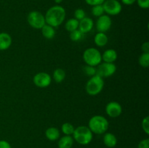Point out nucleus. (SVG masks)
I'll use <instances>...</instances> for the list:
<instances>
[{
  "label": "nucleus",
  "instance_id": "obj_1",
  "mask_svg": "<svg viewBox=\"0 0 149 148\" xmlns=\"http://www.w3.org/2000/svg\"><path fill=\"white\" fill-rule=\"evenodd\" d=\"M66 12L62 6L55 5L48 9L45 15L46 24L49 25L53 28L61 26L65 20Z\"/></svg>",
  "mask_w": 149,
  "mask_h": 148
},
{
  "label": "nucleus",
  "instance_id": "obj_2",
  "mask_svg": "<svg viewBox=\"0 0 149 148\" xmlns=\"http://www.w3.org/2000/svg\"><path fill=\"white\" fill-rule=\"evenodd\" d=\"M109 123L107 119L102 115H94L90 119L88 123V128L93 133L103 134L109 129Z\"/></svg>",
  "mask_w": 149,
  "mask_h": 148
},
{
  "label": "nucleus",
  "instance_id": "obj_3",
  "mask_svg": "<svg viewBox=\"0 0 149 148\" xmlns=\"http://www.w3.org/2000/svg\"><path fill=\"white\" fill-rule=\"evenodd\" d=\"M72 135L74 140L81 145H89L93 138V132L88 126H80L76 128Z\"/></svg>",
  "mask_w": 149,
  "mask_h": 148
},
{
  "label": "nucleus",
  "instance_id": "obj_4",
  "mask_svg": "<svg viewBox=\"0 0 149 148\" xmlns=\"http://www.w3.org/2000/svg\"><path fill=\"white\" fill-rule=\"evenodd\" d=\"M104 86V81L103 78L95 75L90 77V80L86 84V91L90 96H95L100 94Z\"/></svg>",
  "mask_w": 149,
  "mask_h": 148
},
{
  "label": "nucleus",
  "instance_id": "obj_5",
  "mask_svg": "<svg viewBox=\"0 0 149 148\" xmlns=\"http://www.w3.org/2000/svg\"><path fill=\"white\" fill-rule=\"evenodd\" d=\"M83 59L87 65L96 67L102 62V55L98 49L90 47L83 53Z\"/></svg>",
  "mask_w": 149,
  "mask_h": 148
},
{
  "label": "nucleus",
  "instance_id": "obj_6",
  "mask_svg": "<svg viewBox=\"0 0 149 148\" xmlns=\"http://www.w3.org/2000/svg\"><path fill=\"white\" fill-rule=\"evenodd\" d=\"M27 21L30 26L34 29H41L45 24V15L40 12L31 11L27 16Z\"/></svg>",
  "mask_w": 149,
  "mask_h": 148
},
{
  "label": "nucleus",
  "instance_id": "obj_7",
  "mask_svg": "<svg viewBox=\"0 0 149 148\" xmlns=\"http://www.w3.org/2000/svg\"><path fill=\"white\" fill-rule=\"evenodd\" d=\"M103 7L108 15H117L122 10V4L118 0H106L103 2Z\"/></svg>",
  "mask_w": 149,
  "mask_h": 148
},
{
  "label": "nucleus",
  "instance_id": "obj_8",
  "mask_svg": "<svg viewBox=\"0 0 149 148\" xmlns=\"http://www.w3.org/2000/svg\"><path fill=\"white\" fill-rule=\"evenodd\" d=\"M116 71V66L114 63L109 62H101L97 65L96 75L101 78H107L113 75Z\"/></svg>",
  "mask_w": 149,
  "mask_h": 148
},
{
  "label": "nucleus",
  "instance_id": "obj_9",
  "mask_svg": "<svg viewBox=\"0 0 149 148\" xmlns=\"http://www.w3.org/2000/svg\"><path fill=\"white\" fill-rule=\"evenodd\" d=\"M33 81L35 85L39 88H46L50 85L52 82L51 76L45 72H40L33 76Z\"/></svg>",
  "mask_w": 149,
  "mask_h": 148
},
{
  "label": "nucleus",
  "instance_id": "obj_10",
  "mask_svg": "<svg viewBox=\"0 0 149 148\" xmlns=\"http://www.w3.org/2000/svg\"><path fill=\"white\" fill-rule=\"evenodd\" d=\"M112 25V20L110 16L108 15H103L97 17L96 22V28L97 31L105 33L111 28Z\"/></svg>",
  "mask_w": 149,
  "mask_h": 148
},
{
  "label": "nucleus",
  "instance_id": "obj_11",
  "mask_svg": "<svg viewBox=\"0 0 149 148\" xmlns=\"http://www.w3.org/2000/svg\"><path fill=\"white\" fill-rule=\"evenodd\" d=\"M106 113L111 118L119 117L122 113V105L117 102H110L106 106Z\"/></svg>",
  "mask_w": 149,
  "mask_h": 148
},
{
  "label": "nucleus",
  "instance_id": "obj_12",
  "mask_svg": "<svg viewBox=\"0 0 149 148\" xmlns=\"http://www.w3.org/2000/svg\"><path fill=\"white\" fill-rule=\"evenodd\" d=\"M93 26H94V22H93V19L88 17H85L79 21L78 29L84 34V33L90 32L93 29Z\"/></svg>",
  "mask_w": 149,
  "mask_h": 148
},
{
  "label": "nucleus",
  "instance_id": "obj_13",
  "mask_svg": "<svg viewBox=\"0 0 149 148\" xmlns=\"http://www.w3.org/2000/svg\"><path fill=\"white\" fill-rule=\"evenodd\" d=\"M12 44V37L7 33H0V51L9 49Z\"/></svg>",
  "mask_w": 149,
  "mask_h": 148
},
{
  "label": "nucleus",
  "instance_id": "obj_14",
  "mask_svg": "<svg viewBox=\"0 0 149 148\" xmlns=\"http://www.w3.org/2000/svg\"><path fill=\"white\" fill-rule=\"evenodd\" d=\"M117 52L113 49H109L105 51L102 55V60L104 62L113 63L117 59Z\"/></svg>",
  "mask_w": 149,
  "mask_h": 148
},
{
  "label": "nucleus",
  "instance_id": "obj_15",
  "mask_svg": "<svg viewBox=\"0 0 149 148\" xmlns=\"http://www.w3.org/2000/svg\"><path fill=\"white\" fill-rule=\"evenodd\" d=\"M103 143L107 147L113 148L117 144V139L116 136L112 133L106 132L103 136Z\"/></svg>",
  "mask_w": 149,
  "mask_h": 148
},
{
  "label": "nucleus",
  "instance_id": "obj_16",
  "mask_svg": "<svg viewBox=\"0 0 149 148\" xmlns=\"http://www.w3.org/2000/svg\"><path fill=\"white\" fill-rule=\"evenodd\" d=\"M74 145L73 136L65 135L61 138H59L58 146V148H71Z\"/></svg>",
  "mask_w": 149,
  "mask_h": 148
},
{
  "label": "nucleus",
  "instance_id": "obj_17",
  "mask_svg": "<svg viewBox=\"0 0 149 148\" xmlns=\"http://www.w3.org/2000/svg\"><path fill=\"white\" fill-rule=\"evenodd\" d=\"M45 136L48 140L54 142V141H56L59 139L61 133L57 128L49 127L45 131Z\"/></svg>",
  "mask_w": 149,
  "mask_h": 148
},
{
  "label": "nucleus",
  "instance_id": "obj_18",
  "mask_svg": "<svg viewBox=\"0 0 149 148\" xmlns=\"http://www.w3.org/2000/svg\"><path fill=\"white\" fill-rule=\"evenodd\" d=\"M108 41H109V38H108L107 35L105 33L98 32L95 36L94 42L95 44V45H97V46L103 47V46H106L107 44Z\"/></svg>",
  "mask_w": 149,
  "mask_h": 148
},
{
  "label": "nucleus",
  "instance_id": "obj_19",
  "mask_svg": "<svg viewBox=\"0 0 149 148\" xmlns=\"http://www.w3.org/2000/svg\"><path fill=\"white\" fill-rule=\"evenodd\" d=\"M42 30V36L47 39H52L55 37V28L49 25L45 24L43 27L41 28Z\"/></svg>",
  "mask_w": 149,
  "mask_h": 148
},
{
  "label": "nucleus",
  "instance_id": "obj_20",
  "mask_svg": "<svg viewBox=\"0 0 149 148\" xmlns=\"http://www.w3.org/2000/svg\"><path fill=\"white\" fill-rule=\"evenodd\" d=\"M79 21L77 20V19H69V20H67V22L65 23V30H68V32H72L74 31V30H77V29L79 28Z\"/></svg>",
  "mask_w": 149,
  "mask_h": 148
},
{
  "label": "nucleus",
  "instance_id": "obj_21",
  "mask_svg": "<svg viewBox=\"0 0 149 148\" xmlns=\"http://www.w3.org/2000/svg\"><path fill=\"white\" fill-rule=\"evenodd\" d=\"M65 72L61 68H57L53 72V79L55 82L61 83L65 79Z\"/></svg>",
  "mask_w": 149,
  "mask_h": 148
},
{
  "label": "nucleus",
  "instance_id": "obj_22",
  "mask_svg": "<svg viewBox=\"0 0 149 148\" xmlns=\"http://www.w3.org/2000/svg\"><path fill=\"white\" fill-rule=\"evenodd\" d=\"M74 129H75L74 126L70 123H64L61 126V130H62L63 133L65 135H68V136H71L73 134Z\"/></svg>",
  "mask_w": 149,
  "mask_h": 148
},
{
  "label": "nucleus",
  "instance_id": "obj_23",
  "mask_svg": "<svg viewBox=\"0 0 149 148\" xmlns=\"http://www.w3.org/2000/svg\"><path fill=\"white\" fill-rule=\"evenodd\" d=\"M104 9H103V4H98V5L93 6L92 8V14L95 17H100V16L104 15Z\"/></svg>",
  "mask_w": 149,
  "mask_h": 148
},
{
  "label": "nucleus",
  "instance_id": "obj_24",
  "mask_svg": "<svg viewBox=\"0 0 149 148\" xmlns=\"http://www.w3.org/2000/svg\"><path fill=\"white\" fill-rule=\"evenodd\" d=\"M139 64L143 68H148L149 66V53H143L140 56Z\"/></svg>",
  "mask_w": 149,
  "mask_h": 148
},
{
  "label": "nucleus",
  "instance_id": "obj_25",
  "mask_svg": "<svg viewBox=\"0 0 149 148\" xmlns=\"http://www.w3.org/2000/svg\"><path fill=\"white\" fill-rule=\"evenodd\" d=\"M84 36V33H81L79 29L70 32V39L72 41H79L81 40Z\"/></svg>",
  "mask_w": 149,
  "mask_h": 148
},
{
  "label": "nucleus",
  "instance_id": "obj_26",
  "mask_svg": "<svg viewBox=\"0 0 149 148\" xmlns=\"http://www.w3.org/2000/svg\"><path fill=\"white\" fill-rule=\"evenodd\" d=\"M83 70H84V73H85L87 75H88V76H90V77L95 75L96 73H97V68H96L95 67L90 66V65H87V66L84 67Z\"/></svg>",
  "mask_w": 149,
  "mask_h": 148
},
{
  "label": "nucleus",
  "instance_id": "obj_27",
  "mask_svg": "<svg viewBox=\"0 0 149 148\" xmlns=\"http://www.w3.org/2000/svg\"><path fill=\"white\" fill-rule=\"evenodd\" d=\"M74 17H75V19H77V20L80 21V20H82L83 18H84L86 17V13L83 9H77L75 10V12H74Z\"/></svg>",
  "mask_w": 149,
  "mask_h": 148
},
{
  "label": "nucleus",
  "instance_id": "obj_28",
  "mask_svg": "<svg viewBox=\"0 0 149 148\" xmlns=\"http://www.w3.org/2000/svg\"><path fill=\"white\" fill-rule=\"evenodd\" d=\"M142 129L147 135L149 134V118L148 116L144 118L142 120Z\"/></svg>",
  "mask_w": 149,
  "mask_h": 148
},
{
  "label": "nucleus",
  "instance_id": "obj_29",
  "mask_svg": "<svg viewBox=\"0 0 149 148\" xmlns=\"http://www.w3.org/2000/svg\"><path fill=\"white\" fill-rule=\"evenodd\" d=\"M136 2L142 9H148L149 7V0H136Z\"/></svg>",
  "mask_w": 149,
  "mask_h": 148
},
{
  "label": "nucleus",
  "instance_id": "obj_30",
  "mask_svg": "<svg viewBox=\"0 0 149 148\" xmlns=\"http://www.w3.org/2000/svg\"><path fill=\"white\" fill-rule=\"evenodd\" d=\"M105 1L106 0H85V2L88 5H90L93 7V6L95 5H98V4H103Z\"/></svg>",
  "mask_w": 149,
  "mask_h": 148
},
{
  "label": "nucleus",
  "instance_id": "obj_31",
  "mask_svg": "<svg viewBox=\"0 0 149 148\" xmlns=\"http://www.w3.org/2000/svg\"><path fill=\"white\" fill-rule=\"evenodd\" d=\"M138 148H149V139L141 140L138 145Z\"/></svg>",
  "mask_w": 149,
  "mask_h": 148
},
{
  "label": "nucleus",
  "instance_id": "obj_32",
  "mask_svg": "<svg viewBox=\"0 0 149 148\" xmlns=\"http://www.w3.org/2000/svg\"><path fill=\"white\" fill-rule=\"evenodd\" d=\"M0 148H12V147L7 141L0 140Z\"/></svg>",
  "mask_w": 149,
  "mask_h": 148
},
{
  "label": "nucleus",
  "instance_id": "obj_33",
  "mask_svg": "<svg viewBox=\"0 0 149 148\" xmlns=\"http://www.w3.org/2000/svg\"><path fill=\"white\" fill-rule=\"evenodd\" d=\"M141 49L143 53H149V42L146 41L141 46Z\"/></svg>",
  "mask_w": 149,
  "mask_h": 148
},
{
  "label": "nucleus",
  "instance_id": "obj_34",
  "mask_svg": "<svg viewBox=\"0 0 149 148\" xmlns=\"http://www.w3.org/2000/svg\"><path fill=\"white\" fill-rule=\"evenodd\" d=\"M121 1L125 5H132L136 2V0H121Z\"/></svg>",
  "mask_w": 149,
  "mask_h": 148
},
{
  "label": "nucleus",
  "instance_id": "obj_35",
  "mask_svg": "<svg viewBox=\"0 0 149 148\" xmlns=\"http://www.w3.org/2000/svg\"><path fill=\"white\" fill-rule=\"evenodd\" d=\"M54 1H55V2L56 3V4H61V2H62L63 0H54Z\"/></svg>",
  "mask_w": 149,
  "mask_h": 148
}]
</instances>
